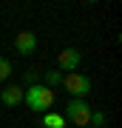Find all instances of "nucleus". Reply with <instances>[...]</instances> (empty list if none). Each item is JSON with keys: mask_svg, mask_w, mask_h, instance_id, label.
Segmentation results:
<instances>
[{"mask_svg": "<svg viewBox=\"0 0 122 128\" xmlns=\"http://www.w3.org/2000/svg\"><path fill=\"white\" fill-rule=\"evenodd\" d=\"M0 102L9 105V108L20 105V102H23V88H20V86H9V88H3V91H0Z\"/></svg>", "mask_w": 122, "mask_h": 128, "instance_id": "obj_6", "label": "nucleus"}, {"mask_svg": "<svg viewBox=\"0 0 122 128\" xmlns=\"http://www.w3.org/2000/svg\"><path fill=\"white\" fill-rule=\"evenodd\" d=\"M43 125L45 128H65V117H60V114H43Z\"/></svg>", "mask_w": 122, "mask_h": 128, "instance_id": "obj_8", "label": "nucleus"}, {"mask_svg": "<svg viewBox=\"0 0 122 128\" xmlns=\"http://www.w3.org/2000/svg\"><path fill=\"white\" fill-rule=\"evenodd\" d=\"M65 114H68V120H71L77 128H82V125H88V117H91V105L85 102V100H71L65 105Z\"/></svg>", "mask_w": 122, "mask_h": 128, "instance_id": "obj_3", "label": "nucleus"}, {"mask_svg": "<svg viewBox=\"0 0 122 128\" xmlns=\"http://www.w3.org/2000/svg\"><path fill=\"white\" fill-rule=\"evenodd\" d=\"M23 102H26L34 114H43V111H48L51 105H54V91L45 88L43 82L28 86V88H23Z\"/></svg>", "mask_w": 122, "mask_h": 128, "instance_id": "obj_1", "label": "nucleus"}, {"mask_svg": "<svg viewBox=\"0 0 122 128\" xmlns=\"http://www.w3.org/2000/svg\"><path fill=\"white\" fill-rule=\"evenodd\" d=\"M14 51L23 54V57L34 54V51H37V34L34 32H20L17 37H14Z\"/></svg>", "mask_w": 122, "mask_h": 128, "instance_id": "obj_5", "label": "nucleus"}, {"mask_svg": "<svg viewBox=\"0 0 122 128\" xmlns=\"http://www.w3.org/2000/svg\"><path fill=\"white\" fill-rule=\"evenodd\" d=\"M63 86L65 91L71 94V100H85L91 94V80L80 71H71V74H63Z\"/></svg>", "mask_w": 122, "mask_h": 128, "instance_id": "obj_2", "label": "nucleus"}, {"mask_svg": "<svg viewBox=\"0 0 122 128\" xmlns=\"http://www.w3.org/2000/svg\"><path fill=\"white\" fill-rule=\"evenodd\" d=\"M23 80H26V86H37V82H40V71H26Z\"/></svg>", "mask_w": 122, "mask_h": 128, "instance_id": "obj_11", "label": "nucleus"}, {"mask_svg": "<svg viewBox=\"0 0 122 128\" xmlns=\"http://www.w3.org/2000/svg\"><path fill=\"white\" fill-rule=\"evenodd\" d=\"M60 82H63V74H60L57 68H51V71H45V74H43V86H45V88H51V91H54V86H60Z\"/></svg>", "mask_w": 122, "mask_h": 128, "instance_id": "obj_7", "label": "nucleus"}, {"mask_svg": "<svg viewBox=\"0 0 122 128\" xmlns=\"http://www.w3.org/2000/svg\"><path fill=\"white\" fill-rule=\"evenodd\" d=\"M82 128H91V125H82Z\"/></svg>", "mask_w": 122, "mask_h": 128, "instance_id": "obj_12", "label": "nucleus"}, {"mask_svg": "<svg viewBox=\"0 0 122 128\" xmlns=\"http://www.w3.org/2000/svg\"><path fill=\"white\" fill-rule=\"evenodd\" d=\"M9 74H11V63L6 57H0V80H6Z\"/></svg>", "mask_w": 122, "mask_h": 128, "instance_id": "obj_10", "label": "nucleus"}, {"mask_svg": "<svg viewBox=\"0 0 122 128\" xmlns=\"http://www.w3.org/2000/svg\"><path fill=\"white\" fill-rule=\"evenodd\" d=\"M80 63H82V54H80V51L77 48H63V51H60V57H57V66H60V74H71V71H77L80 68Z\"/></svg>", "mask_w": 122, "mask_h": 128, "instance_id": "obj_4", "label": "nucleus"}, {"mask_svg": "<svg viewBox=\"0 0 122 128\" xmlns=\"http://www.w3.org/2000/svg\"><path fill=\"white\" fill-rule=\"evenodd\" d=\"M105 122H108L105 111H91V117H88V125H91V128H102Z\"/></svg>", "mask_w": 122, "mask_h": 128, "instance_id": "obj_9", "label": "nucleus"}]
</instances>
